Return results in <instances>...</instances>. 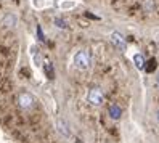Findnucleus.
Wrapping results in <instances>:
<instances>
[{"label":"nucleus","instance_id":"obj_1","mask_svg":"<svg viewBox=\"0 0 159 143\" xmlns=\"http://www.w3.org/2000/svg\"><path fill=\"white\" fill-rule=\"evenodd\" d=\"M74 64H76V68L79 69H87L89 64H90V56L85 50H79L76 52L74 55Z\"/></svg>","mask_w":159,"mask_h":143},{"label":"nucleus","instance_id":"obj_2","mask_svg":"<svg viewBox=\"0 0 159 143\" xmlns=\"http://www.w3.org/2000/svg\"><path fill=\"white\" fill-rule=\"evenodd\" d=\"M87 100L92 106H101L103 101H105V97H103V92L98 89V87H93L89 90V95H87Z\"/></svg>","mask_w":159,"mask_h":143},{"label":"nucleus","instance_id":"obj_3","mask_svg":"<svg viewBox=\"0 0 159 143\" xmlns=\"http://www.w3.org/2000/svg\"><path fill=\"white\" fill-rule=\"evenodd\" d=\"M18 103H20V106L23 109H29V108L34 106V97L27 92H23V93H20V97H18Z\"/></svg>","mask_w":159,"mask_h":143},{"label":"nucleus","instance_id":"obj_4","mask_svg":"<svg viewBox=\"0 0 159 143\" xmlns=\"http://www.w3.org/2000/svg\"><path fill=\"white\" fill-rule=\"evenodd\" d=\"M111 42H113L120 52H125V48H127V42H125V37H124L122 34L113 32V34H111Z\"/></svg>","mask_w":159,"mask_h":143},{"label":"nucleus","instance_id":"obj_5","mask_svg":"<svg viewBox=\"0 0 159 143\" xmlns=\"http://www.w3.org/2000/svg\"><path fill=\"white\" fill-rule=\"evenodd\" d=\"M16 23H18V20H16V16H15L13 13H8V15H5V16L2 18V24H3L5 27H15Z\"/></svg>","mask_w":159,"mask_h":143},{"label":"nucleus","instance_id":"obj_6","mask_svg":"<svg viewBox=\"0 0 159 143\" xmlns=\"http://www.w3.org/2000/svg\"><path fill=\"white\" fill-rule=\"evenodd\" d=\"M57 129L63 133L64 137H69V135H71V129H69V126H68V122H66V121L58 119V121H57Z\"/></svg>","mask_w":159,"mask_h":143},{"label":"nucleus","instance_id":"obj_7","mask_svg":"<svg viewBox=\"0 0 159 143\" xmlns=\"http://www.w3.org/2000/svg\"><path fill=\"white\" fill-rule=\"evenodd\" d=\"M120 114H122V109H120L119 104H111V106H109V116H111V119H114V121L120 119Z\"/></svg>","mask_w":159,"mask_h":143},{"label":"nucleus","instance_id":"obj_8","mask_svg":"<svg viewBox=\"0 0 159 143\" xmlns=\"http://www.w3.org/2000/svg\"><path fill=\"white\" fill-rule=\"evenodd\" d=\"M142 7H143V10H145V12H148V13H151V12H154V7H156V2H154V0H143V3H142Z\"/></svg>","mask_w":159,"mask_h":143},{"label":"nucleus","instance_id":"obj_9","mask_svg":"<svg viewBox=\"0 0 159 143\" xmlns=\"http://www.w3.org/2000/svg\"><path fill=\"white\" fill-rule=\"evenodd\" d=\"M43 71H45V74H47V77L48 79H53L55 77V71H53V64L52 63H43Z\"/></svg>","mask_w":159,"mask_h":143},{"label":"nucleus","instance_id":"obj_10","mask_svg":"<svg viewBox=\"0 0 159 143\" xmlns=\"http://www.w3.org/2000/svg\"><path fill=\"white\" fill-rule=\"evenodd\" d=\"M134 63L137 66V69H145V60H143V56L140 53L134 55Z\"/></svg>","mask_w":159,"mask_h":143},{"label":"nucleus","instance_id":"obj_11","mask_svg":"<svg viewBox=\"0 0 159 143\" xmlns=\"http://www.w3.org/2000/svg\"><path fill=\"white\" fill-rule=\"evenodd\" d=\"M55 26L60 27V29H68V23L63 18H55Z\"/></svg>","mask_w":159,"mask_h":143},{"label":"nucleus","instance_id":"obj_12","mask_svg":"<svg viewBox=\"0 0 159 143\" xmlns=\"http://www.w3.org/2000/svg\"><path fill=\"white\" fill-rule=\"evenodd\" d=\"M31 53H32V58H34L35 64H40V55H39V52H37L35 47H32V48H31Z\"/></svg>","mask_w":159,"mask_h":143},{"label":"nucleus","instance_id":"obj_13","mask_svg":"<svg viewBox=\"0 0 159 143\" xmlns=\"http://www.w3.org/2000/svg\"><path fill=\"white\" fill-rule=\"evenodd\" d=\"M148 63H149V66H148V68H146V71H148V72H151V71H154V68H156V60H154V58H151V60H149Z\"/></svg>","mask_w":159,"mask_h":143},{"label":"nucleus","instance_id":"obj_14","mask_svg":"<svg viewBox=\"0 0 159 143\" xmlns=\"http://www.w3.org/2000/svg\"><path fill=\"white\" fill-rule=\"evenodd\" d=\"M37 35H39V40H45V35H43V32H42V27L40 26H37Z\"/></svg>","mask_w":159,"mask_h":143},{"label":"nucleus","instance_id":"obj_15","mask_svg":"<svg viewBox=\"0 0 159 143\" xmlns=\"http://www.w3.org/2000/svg\"><path fill=\"white\" fill-rule=\"evenodd\" d=\"M76 143H82V141H80V140H76Z\"/></svg>","mask_w":159,"mask_h":143},{"label":"nucleus","instance_id":"obj_16","mask_svg":"<svg viewBox=\"0 0 159 143\" xmlns=\"http://www.w3.org/2000/svg\"><path fill=\"white\" fill-rule=\"evenodd\" d=\"M157 121H159V113H157Z\"/></svg>","mask_w":159,"mask_h":143},{"label":"nucleus","instance_id":"obj_17","mask_svg":"<svg viewBox=\"0 0 159 143\" xmlns=\"http://www.w3.org/2000/svg\"><path fill=\"white\" fill-rule=\"evenodd\" d=\"M157 85H159V77H157Z\"/></svg>","mask_w":159,"mask_h":143}]
</instances>
